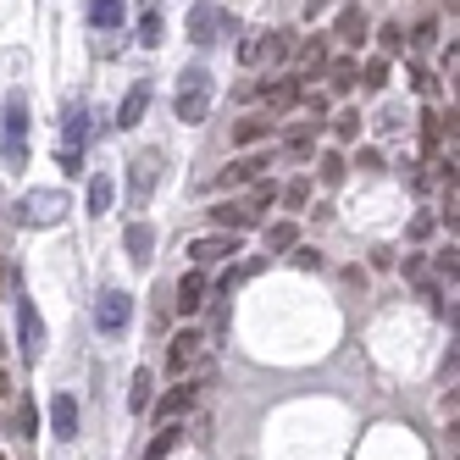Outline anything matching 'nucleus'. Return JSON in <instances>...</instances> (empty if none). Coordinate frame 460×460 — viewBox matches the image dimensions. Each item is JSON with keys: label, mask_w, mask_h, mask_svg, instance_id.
<instances>
[{"label": "nucleus", "mask_w": 460, "mask_h": 460, "mask_svg": "<svg viewBox=\"0 0 460 460\" xmlns=\"http://www.w3.org/2000/svg\"><path fill=\"white\" fill-rule=\"evenodd\" d=\"M128 322H134V300H128L122 288H106L101 305H94V327H101L106 339H117V333H128Z\"/></svg>", "instance_id": "nucleus-6"}, {"label": "nucleus", "mask_w": 460, "mask_h": 460, "mask_svg": "<svg viewBox=\"0 0 460 460\" xmlns=\"http://www.w3.org/2000/svg\"><path fill=\"white\" fill-rule=\"evenodd\" d=\"M67 211H73V194L67 189H28L22 200H17V217L28 227H56Z\"/></svg>", "instance_id": "nucleus-2"}, {"label": "nucleus", "mask_w": 460, "mask_h": 460, "mask_svg": "<svg viewBox=\"0 0 460 460\" xmlns=\"http://www.w3.org/2000/svg\"><path fill=\"white\" fill-rule=\"evenodd\" d=\"M206 294H211V283H206V272H200V267L183 272V278H178V311H183V316H194V311L206 305Z\"/></svg>", "instance_id": "nucleus-13"}, {"label": "nucleus", "mask_w": 460, "mask_h": 460, "mask_svg": "<svg viewBox=\"0 0 460 460\" xmlns=\"http://www.w3.org/2000/svg\"><path fill=\"white\" fill-rule=\"evenodd\" d=\"M267 50H272V34H255V40H244V50H239V56H244V61H261Z\"/></svg>", "instance_id": "nucleus-34"}, {"label": "nucleus", "mask_w": 460, "mask_h": 460, "mask_svg": "<svg viewBox=\"0 0 460 460\" xmlns=\"http://www.w3.org/2000/svg\"><path fill=\"white\" fill-rule=\"evenodd\" d=\"M327 12V0H305V17H322Z\"/></svg>", "instance_id": "nucleus-43"}, {"label": "nucleus", "mask_w": 460, "mask_h": 460, "mask_svg": "<svg viewBox=\"0 0 460 460\" xmlns=\"http://www.w3.org/2000/svg\"><path fill=\"white\" fill-rule=\"evenodd\" d=\"M267 134H272V122H267V117H244V122L234 128V139H239V145H261Z\"/></svg>", "instance_id": "nucleus-23"}, {"label": "nucleus", "mask_w": 460, "mask_h": 460, "mask_svg": "<svg viewBox=\"0 0 460 460\" xmlns=\"http://www.w3.org/2000/svg\"><path fill=\"white\" fill-rule=\"evenodd\" d=\"M200 349H206V333H200V327H183V333H172V344H167V372L183 377L194 360H200Z\"/></svg>", "instance_id": "nucleus-8"}, {"label": "nucleus", "mask_w": 460, "mask_h": 460, "mask_svg": "<svg viewBox=\"0 0 460 460\" xmlns=\"http://www.w3.org/2000/svg\"><path fill=\"white\" fill-rule=\"evenodd\" d=\"M255 172H267V155H244V161H227V167L217 172V189H239V183H250Z\"/></svg>", "instance_id": "nucleus-15"}, {"label": "nucleus", "mask_w": 460, "mask_h": 460, "mask_svg": "<svg viewBox=\"0 0 460 460\" xmlns=\"http://www.w3.org/2000/svg\"><path fill=\"white\" fill-rule=\"evenodd\" d=\"M377 45H383L388 56H400V50H405V34H400V22H383V34H377Z\"/></svg>", "instance_id": "nucleus-30"}, {"label": "nucleus", "mask_w": 460, "mask_h": 460, "mask_svg": "<svg viewBox=\"0 0 460 460\" xmlns=\"http://www.w3.org/2000/svg\"><path fill=\"white\" fill-rule=\"evenodd\" d=\"M294 267H300V272H316V267H322V250H294Z\"/></svg>", "instance_id": "nucleus-39"}, {"label": "nucleus", "mask_w": 460, "mask_h": 460, "mask_svg": "<svg viewBox=\"0 0 460 460\" xmlns=\"http://www.w3.org/2000/svg\"><path fill=\"white\" fill-rule=\"evenodd\" d=\"M339 40L360 50V40H367V12H360V6H344L339 12Z\"/></svg>", "instance_id": "nucleus-20"}, {"label": "nucleus", "mask_w": 460, "mask_h": 460, "mask_svg": "<svg viewBox=\"0 0 460 460\" xmlns=\"http://www.w3.org/2000/svg\"><path fill=\"white\" fill-rule=\"evenodd\" d=\"M50 438L56 444L78 438V400H73V394H50Z\"/></svg>", "instance_id": "nucleus-11"}, {"label": "nucleus", "mask_w": 460, "mask_h": 460, "mask_svg": "<svg viewBox=\"0 0 460 460\" xmlns=\"http://www.w3.org/2000/svg\"><path fill=\"white\" fill-rule=\"evenodd\" d=\"M122 244H128V255H134L139 267H145V261L155 255V227H150V222H134V227L122 234Z\"/></svg>", "instance_id": "nucleus-17"}, {"label": "nucleus", "mask_w": 460, "mask_h": 460, "mask_svg": "<svg viewBox=\"0 0 460 460\" xmlns=\"http://www.w3.org/2000/svg\"><path fill=\"white\" fill-rule=\"evenodd\" d=\"M128 411H150V372H134V383H128Z\"/></svg>", "instance_id": "nucleus-24"}, {"label": "nucleus", "mask_w": 460, "mask_h": 460, "mask_svg": "<svg viewBox=\"0 0 460 460\" xmlns=\"http://www.w3.org/2000/svg\"><path fill=\"white\" fill-rule=\"evenodd\" d=\"M322 183H344V155H333V150L322 155Z\"/></svg>", "instance_id": "nucleus-31"}, {"label": "nucleus", "mask_w": 460, "mask_h": 460, "mask_svg": "<svg viewBox=\"0 0 460 460\" xmlns=\"http://www.w3.org/2000/svg\"><path fill=\"white\" fill-rule=\"evenodd\" d=\"M17 339H22V355H28V360H40L45 327H40V305L28 300V294H17Z\"/></svg>", "instance_id": "nucleus-9"}, {"label": "nucleus", "mask_w": 460, "mask_h": 460, "mask_svg": "<svg viewBox=\"0 0 460 460\" xmlns=\"http://www.w3.org/2000/svg\"><path fill=\"white\" fill-rule=\"evenodd\" d=\"M139 45H161V12H145L139 17Z\"/></svg>", "instance_id": "nucleus-28"}, {"label": "nucleus", "mask_w": 460, "mask_h": 460, "mask_svg": "<svg viewBox=\"0 0 460 460\" xmlns=\"http://www.w3.org/2000/svg\"><path fill=\"white\" fill-rule=\"evenodd\" d=\"M40 427V416H34V405H17V433H34Z\"/></svg>", "instance_id": "nucleus-40"}, {"label": "nucleus", "mask_w": 460, "mask_h": 460, "mask_svg": "<svg viewBox=\"0 0 460 460\" xmlns=\"http://www.w3.org/2000/svg\"><path fill=\"white\" fill-rule=\"evenodd\" d=\"M433 40H438V22H421V28H416V40H411V45H433Z\"/></svg>", "instance_id": "nucleus-42"}, {"label": "nucleus", "mask_w": 460, "mask_h": 460, "mask_svg": "<svg viewBox=\"0 0 460 460\" xmlns=\"http://www.w3.org/2000/svg\"><path fill=\"white\" fill-rule=\"evenodd\" d=\"M150 111V84H134L122 94V106H117V134H128V128H139V117Z\"/></svg>", "instance_id": "nucleus-12"}, {"label": "nucleus", "mask_w": 460, "mask_h": 460, "mask_svg": "<svg viewBox=\"0 0 460 460\" xmlns=\"http://www.w3.org/2000/svg\"><path fill=\"white\" fill-rule=\"evenodd\" d=\"M111 194H117V189H111V178H106V172H94V178H89V189H84L89 217H106V211H111Z\"/></svg>", "instance_id": "nucleus-18"}, {"label": "nucleus", "mask_w": 460, "mask_h": 460, "mask_svg": "<svg viewBox=\"0 0 460 460\" xmlns=\"http://www.w3.org/2000/svg\"><path fill=\"white\" fill-rule=\"evenodd\" d=\"M272 200H278V189H272V183H255V194H250V206H244V211L255 217V211H267Z\"/></svg>", "instance_id": "nucleus-32"}, {"label": "nucleus", "mask_w": 460, "mask_h": 460, "mask_svg": "<svg viewBox=\"0 0 460 460\" xmlns=\"http://www.w3.org/2000/svg\"><path fill=\"white\" fill-rule=\"evenodd\" d=\"M84 139H89V106L67 101V111H61V167L67 172L84 167Z\"/></svg>", "instance_id": "nucleus-4"}, {"label": "nucleus", "mask_w": 460, "mask_h": 460, "mask_svg": "<svg viewBox=\"0 0 460 460\" xmlns=\"http://www.w3.org/2000/svg\"><path fill=\"white\" fill-rule=\"evenodd\" d=\"M183 444V433H178V421H167V427H161V433L150 438V449H145V460H167L172 449Z\"/></svg>", "instance_id": "nucleus-22"}, {"label": "nucleus", "mask_w": 460, "mask_h": 460, "mask_svg": "<svg viewBox=\"0 0 460 460\" xmlns=\"http://www.w3.org/2000/svg\"><path fill=\"white\" fill-rule=\"evenodd\" d=\"M227 22H234V17H227L222 6H211V0H200V6L189 12V40H194V45H211V40L222 34V28H227Z\"/></svg>", "instance_id": "nucleus-10"}, {"label": "nucleus", "mask_w": 460, "mask_h": 460, "mask_svg": "<svg viewBox=\"0 0 460 460\" xmlns=\"http://www.w3.org/2000/svg\"><path fill=\"white\" fill-rule=\"evenodd\" d=\"M244 250V234H200L189 239V261H200V267H211V261H239Z\"/></svg>", "instance_id": "nucleus-7"}, {"label": "nucleus", "mask_w": 460, "mask_h": 460, "mask_svg": "<svg viewBox=\"0 0 460 460\" xmlns=\"http://www.w3.org/2000/svg\"><path fill=\"white\" fill-rule=\"evenodd\" d=\"M300 61H305V67H327V45H322V40H311V45L300 50Z\"/></svg>", "instance_id": "nucleus-37"}, {"label": "nucleus", "mask_w": 460, "mask_h": 460, "mask_svg": "<svg viewBox=\"0 0 460 460\" xmlns=\"http://www.w3.org/2000/svg\"><path fill=\"white\" fill-rule=\"evenodd\" d=\"M155 178H161V150H139L134 161H128V200H134V211L150 206Z\"/></svg>", "instance_id": "nucleus-5"}, {"label": "nucleus", "mask_w": 460, "mask_h": 460, "mask_svg": "<svg viewBox=\"0 0 460 460\" xmlns=\"http://www.w3.org/2000/svg\"><path fill=\"white\" fill-rule=\"evenodd\" d=\"M305 194H311V183H288V189H283V206L300 211V206H305Z\"/></svg>", "instance_id": "nucleus-38"}, {"label": "nucleus", "mask_w": 460, "mask_h": 460, "mask_svg": "<svg viewBox=\"0 0 460 460\" xmlns=\"http://www.w3.org/2000/svg\"><path fill=\"white\" fill-rule=\"evenodd\" d=\"M178 122H206V111H211V73L206 67H189L183 78H178Z\"/></svg>", "instance_id": "nucleus-3"}, {"label": "nucleus", "mask_w": 460, "mask_h": 460, "mask_svg": "<svg viewBox=\"0 0 460 460\" xmlns=\"http://www.w3.org/2000/svg\"><path fill=\"white\" fill-rule=\"evenodd\" d=\"M333 134H339V139H355V134H360V111H344V117L333 122Z\"/></svg>", "instance_id": "nucleus-35"}, {"label": "nucleus", "mask_w": 460, "mask_h": 460, "mask_svg": "<svg viewBox=\"0 0 460 460\" xmlns=\"http://www.w3.org/2000/svg\"><path fill=\"white\" fill-rule=\"evenodd\" d=\"M355 73H360V67H355L349 56H344V61H333V89H339V94H344V89H355Z\"/></svg>", "instance_id": "nucleus-29"}, {"label": "nucleus", "mask_w": 460, "mask_h": 460, "mask_svg": "<svg viewBox=\"0 0 460 460\" xmlns=\"http://www.w3.org/2000/svg\"><path fill=\"white\" fill-rule=\"evenodd\" d=\"M355 78H367V89H383V84H388V61H383V56H372Z\"/></svg>", "instance_id": "nucleus-26"}, {"label": "nucleus", "mask_w": 460, "mask_h": 460, "mask_svg": "<svg viewBox=\"0 0 460 460\" xmlns=\"http://www.w3.org/2000/svg\"><path fill=\"white\" fill-rule=\"evenodd\" d=\"M288 150H294V155H305V150H311V128H305V122H294V128H288Z\"/></svg>", "instance_id": "nucleus-33"}, {"label": "nucleus", "mask_w": 460, "mask_h": 460, "mask_svg": "<svg viewBox=\"0 0 460 460\" xmlns=\"http://www.w3.org/2000/svg\"><path fill=\"white\" fill-rule=\"evenodd\" d=\"M433 267H438V272H444V278H455V272H460V255H455V244H449V250H438V255H433Z\"/></svg>", "instance_id": "nucleus-36"}, {"label": "nucleus", "mask_w": 460, "mask_h": 460, "mask_svg": "<svg viewBox=\"0 0 460 460\" xmlns=\"http://www.w3.org/2000/svg\"><path fill=\"white\" fill-rule=\"evenodd\" d=\"M294 239H300V234H294V222H278L272 234H267V250H294Z\"/></svg>", "instance_id": "nucleus-27"}, {"label": "nucleus", "mask_w": 460, "mask_h": 460, "mask_svg": "<svg viewBox=\"0 0 460 460\" xmlns=\"http://www.w3.org/2000/svg\"><path fill=\"white\" fill-rule=\"evenodd\" d=\"M0 460H6V455H0Z\"/></svg>", "instance_id": "nucleus-44"}, {"label": "nucleus", "mask_w": 460, "mask_h": 460, "mask_svg": "<svg viewBox=\"0 0 460 460\" xmlns=\"http://www.w3.org/2000/svg\"><path fill=\"white\" fill-rule=\"evenodd\" d=\"M288 50H294V34H272V50H267V56H272V61H283Z\"/></svg>", "instance_id": "nucleus-41"}, {"label": "nucleus", "mask_w": 460, "mask_h": 460, "mask_svg": "<svg viewBox=\"0 0 460 460\" xmlns=\"http://www.w3.org/2000/svg\"><path fill=\"white\" fill-rule=\"evenodd\" d=\"M261 272V261H239V267H227L222 278H217V294H227V288H239L244 278H255Z\"/></svg>", "instance_id": "nucleus-25"}, {"label": "nucleus", "mask_w": 460, "mask_h": 460, "mask_svg": "<svg viewBox=\"0 0 460 460\" xmlns=\"http://www.w3.org/2000/svg\"><path fill=\"white\" fill-rule=\"evenodd\" d=\"M267 101H272V111H288L294 101H305V84L300 78H278V84H267Z\"/></svg>", "instance_id": "nucleus-19"}, {"label": "nucleus", "mask_w": 460, "mask_h": 460, "mask_svg": "<svg viewBox=\"0 0 460 460\" xmlns=\"http://www.w3.org/2000/svg\"><path fill=\"white\" fill-rule=\"evenodd\" d=\"M0 155H6V167L22 172L28 167V94L12 89L6 94V128H0Z\"/></svg>", "instance_id": "nucleus-1"}, {"label": "nucleus", "mask_w": 460, "mask_h": 460, "mask_svg": "<svg viewBox=\"0 0 460 460\" xmlns=\"http://www.w3.org/2000/svg\"><path fill=\"white\" fill-rule=\"evenodd\" d=\"M211 222L222 227V234H250V227H255V217H250L244 206H234V200H227V206H211Z\"/></svg>", "instance_id": "nucleus-16"}, {"label": "nucleus", "mask_w": 460, "mask_h": 460, "mask_svg": "<svg viewBox=\"0 0 460 460\" xmlns=\"http://www.w3.org/2000/svg\"><path fill=\"white\" fill-rule=\"evenodd\" d=\"M200 394H206V377H200V383H178V388L167 394V400L155 405V416H161V421H178V416H183L194 400H200Z\"/></svg>", "instance_id": "nucleus-14"}, {"label": "nucleus", "mask_w": 460, "mask_h": 460, "mask_svg": "<svg viewBox=\"0 0 460 460\" xmlns=\"http://www.w3.org/2000/svg\"><path fill=\"white\" fill-rule=\"evenodd\" d=\"M122 17H128L122 0H89V22L94 28H122Z\"/></svg>", "instance_id": "nucleus-21"}]
</instances>
